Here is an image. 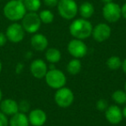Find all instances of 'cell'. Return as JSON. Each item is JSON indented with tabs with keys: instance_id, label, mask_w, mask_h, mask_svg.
Returning <instances> with one entry per match:
<instances>
[{
	"instance_id": "cell-1",
	"label": "cell",
	"mask_w": 126,
	"mask_h": 126,
	"mask_svg": "<svg viewBox=\"0 0 126 126\" xmlns=\"http://www.w3.org/2000/svg\"><path fill=\"white\" fill-rule=\"evenodd\" d=\"M93 29V24L88 19L76 18L69 25V33L74 38L84 41L92 36Z\"/></svg>"
},
{
	"instance_id": "cell-2",
	"label": "cell",
	"mask_w": 126,
	"mask_h": 126,
	"mask_svg": "<svg viewBox=\"0 0 126 126\" xmlns=\"http://www.w3.org/2000/svg\"><path fill=\"white\" fill-rule=\"evenodd\" d=\"M26 13V8L20 0H10L3 8L4 17L12 23L21 21Z\"/></svg>"
},
{
	"instance_id": "cell-3",
	"label": "cell",
	"mask_w": 126,
	"mask_h": 126,
	"mask_svg": "<svg viewBox=\"0 0 126 126\" xmlns=\"http://www.w3.org/2000/svg\"><path fill=\"white\" fill-rule=\"evenodd\" d=\"M57 11L63 19L74 20L79 13V5L75 0H59Z\"/></svg>"
},
{
	"instance_id": "cell-4",
	"label": "cell",
	"mask_w": 126,
	"mask_h": 126,
	"mask_svg": "<svg viewBox=\"0 0 126 126\" xmlns=\"http://www.w3.org/2000/svg\"><path fill=\"white\" fill-rule=\"evenodd\" d=\"M44 79H45L46 84L50 88L54 90L60 89L65 86L67 84V77L65 74L56 67L53 69H48Z\"/></svg>"
},
{
	"instance_id": "cell-5",
	"label": "cell",
	"mask_w": 126,
	"mask_h": 126,
	"mask_svg": "<svg viewBox=\"0 0 126 126\" xmlns=\"http://www.w3.org/2000/svg\"><path fill=\"white\" fill-rule=\"evenodd\" d=\"M54 99L55 104L61 108H68L74 101V94L68 87H63L57 89L54 93Z\"/></svg>"
},
{
	"instance_id": "cell-6",
	"label": "cell",
	"mask_w": 126,
	"mask_h": 126,
	"mask_svg": "<svg viewBox=\"0 0 126 126\" xmlns=\"http://www.w3.org/2000/svg\"><path fill=\"white\" fill-rule=\"evenodd\" d=\"M21 24L26 33L35 34L40 30L42 22L37 12H27L21 20Z\"/></svg>"
},
{
	"instance_id": "cell-7",
	"label": "cell",
	"mask_w": 126,
	"mask_h": 126,
	"mask_svg": "<svg viewBox=\"0 0 126 126\" xmlns=\"http://www.w3.org/2000/svg\"><path fill=\"white\" fill-rule=\"evenodd\" d=\"M103 17L107 23H117L122 17L121 13V6L118 4L113 2L105 4L102 9Z\"/></svg>"
},
{
	"instance_id": "cell-8",
	"label": "cell",
	"mask_w": 126,
	"mask_h": 126,
	"mask_svg": "<svg viewBox=\"0 0 126 126\" xmlns=\"http://www.w3.org/2000/svg\"><path fill=\"white\" fill-rule=\"evenodd\" d=\"M25 33L23 26L18 22H14L7 27L5 35L7 40L12 43H19L24 39Z\"/></svg>"
},
{
	"instance_id": "cell-9",
	"label": "cell",
	"mask_w": 126,
	"mask_h": 126,
	"mask_svg": "<svg viewBox=\"0 0 126 126\" xmlns=\"http://www.w3.org/2000/svg\"><path fill=\"white\" fill-rule=\"evenodd\" d=\"M67 51L69 54L74 58L80 59L86 55L88 47L83 40L74 38L67 44Z\"/></svg>"
},
{
	"instance_id": "cell-10",
	"label": "cell",
	"mask_w": 126,
	"mask_h": 126,
	"mask_svg": "<svg viewBox=\"0 0 126 126\" xmlns=\"http://www.w3.org/2000/svg\"><path fill=\"white\" fill-rule=\"evenodd\" d=\"M111 35V28L106 23H99L93 29L92 36L97 42H104Z\"/></svg>"
},
{
	"instance_id": "cell-11",
	"label": "cell",
	"mask_w": 126,
	"mask_h": 126,
	"mask_svg": "<svg viewBox=\"0 0 126 126\" xmlns=\"http://www.w3.org/2000/svg\"><path fill=\"white\" fill-rule=\"evenodd\" d=\"M47 70H48V67H47V63L42 59H35L30 63V74L35 79H43L47 74Z\"/></svg>"
},
{
	"instance_id": "cell-12",
	"label": "cell",
	"mask_w": 126,
	"mask_h": 126,
	"mask_svg": "<svg viewBox=\"0 0 126 126\" xmlns=\"http://www.w3.org/2000/svg\"><path fill=\"white\" fill-rule=\"evenodd\" d=\"M105 117L106 120L111 124H120L124 118L122 109L117 105H109L105 110Z\"/></svg>"
},
{
	"instance_id": "cell-13",
	"label": "cell",
	"mask_w": 126,
	"mask_h": 126,
	"mask_svg": "<svg viewBox=\"0 0 126 126\" xmlns=\"http://www.w3.org/2000/svg\"><path fill=\"white\" fill-rule=\"evenodd\" d=\"M30 124L32 126H43L47 122V114L42 109H33L28 113Z\"/></svg>"
},
{
	"instance_id": "cell-14",
	"label": "cell",
	"mask_w": 126,
	"mask_h": 126,
	"mask_svg": "<svg viewBox=\"0 0 126 126\" xmlns=\"http://www.w3.org/2000/svg\"><path fill=\"white\" fill-rule=\"evenodd\" d=\"M30 45L34 50L42 52L47 48L48 40H47V36L44 35L43 34L37 32L35 34H33V35L30 38Z\"/></svg>"
},
{
	"instance_id": "cell-15",
	"label": "cell",
	"mask_w": 126,
	"mask_h": 126,
	"mask_svg": "<svg viewBox=\"0 0 126 126\" xmlns=\"http://www.w3.org/2000/svg\"><path fill=\"white\" fill-rule=\"evenodd\" d=\"M0 110L8 117H11L19 111L18 102L13 98H3L0 102Z\"/></svg>"
},
{
	"instance_id": "cell-16",
	"label": "cell",
	"mask_w": 126,
	"mask_h": 126,
	"mask_svg": "<svg viewBox=\"0 0 126 126\" xmlns=\"http://www.w3.org/2000/svg\"><path fill=\"white\" fill-rule=\"evenodd\" d=\"M28 115L18 111L9 119V126H30Z\"/></svg>"
},
{
	"instance_id": "cell-17",
	"label": "cell",
	"mask_w": 126,
	"mask_h": 126,
	"mask_svg": "<svg viewBox=\"0 0 126 126\" xmlns=\"http://www.w3.org/2000/svg\"><path fill=\"white\" fill-rule=\"evenodd\" d=\"M95 8L94 5L91 2H83L79 6V13L80 16L85 19H89L94 15Z\"/></svg>"
},
{
	"instance_id": "cell-18",
	"label": "cell",
	"mask_w": 126,
	"mask_h": 126,
	"mask_svg": "<svg viewBox=\"0 0 126 126\" xmlns=\"http://www.w3.org/2000/svg\"><path fill=\"white\" fill-rule=\"evenodd\" d=\"M45 51L46 61H48L50 64H55L61 60V53L56 47H49Z\"/></svg>"
},
{
	"instance_id": "cell-19",
	"label": "cell",
	"mask_w": 126,
	"mask_h": 126,
	"mask_svg": "<svg viewBox=\"0 0 126 126\" xmlns=\"http://www.w3.org/2000/svg\"><path fill=\"white\" fill-rule=\"evenodd\" d=\"M81 68H82V63H81L80 60L76 59V58L70 60L67 65V71L71 75H76V74H79Z\"/></svg>"
},
{
	"instance_id": "cell-20",
	"label": "cell",
	"mask_w": 126,
	"mask_h": 126,
	"mask_svg": "<svg viewBox=\"0 0 126 126\" xmlns=\"http://www.w3.org/2000/svg\"><path fill=\"white\" fill-rule=\"evenodd\" d=\"M27 12H37L42 7V0H23Z\"/></svg>"
},
{
	"instance_id": "cell-21",
	"label": "cell",
	"mask_w": 126,
	"mask_h": 126,
	"mask_svg": "<svg viewBox=\"0 0 126 126\" xmlns=\"http://www.w3.org/2000/svg\"><path fill=\"white\" fill-rule=\"evenodd\" d=\"M111 98L115 102V105H126V92L124 90H116L112 93Z\"/></svg>"
},
{
	"instance_id": "cell-22",
	"label": "cell",
	"mask_w": 126,
	"mask_h": 126,
	"mask_svg": "<svg viewBox=\"0 0 126 126\" xmlns=\"http://www.w3.org/2000/svg\"><path fill=\"white\" fill-rule=\"evenodd\" d=\"M38 15H39V17H40L42 23L49 24V23H52L53 22H54V15L50 10H48V9L42 10V11H41L40 12L38 13Z\"/></svg>"
},
{
	"instance_id": "cell-23",
	"label": "cell",
	"mask_w": 126,
	"mask_h": 126,
	"mask_svg": "<svg viewBox=\"0 0 126 126\" xmlns=\"http://www.w3.org/2000/svg\"><path fill=\"white\" fill-rule=\"evenodd\" d=\"M106 66L108 67L109 69L110 70H117V69L121 68L122 66V60L120 57L117 55H112L108 58L106 61Z\"/></svg>"
},
{
	"instance_id": "cell-24",
	"label": "cell",
	"mask_w": 126,
	"mask_h": 126,
	"mask_svg": "<svg viewBox=\"0 0 126 126\" xmlns=\"http://www.w3.org/2000/svg\"><path fill=\"white\" fill-rule=\"evenodd\" d=\"M18 109L20 112L23 113H29L30 110V103L26 99H23L20 102H18Z\"/></svg>"
},
{
	"instance_id": "cell-25",
	"label": "cell",
	"mask_w": 126,
	"mask_h": 126,
	"mask_svg": "<svg viewBox=\"0 0 126 126\" xmlns=\"http://www.w3.org/2000/svg\"><path fill=\"white\" fill-rule=\"evenodd\" d=\"M109 106L108 103L105 99L104 98H100L98 101L96 102V108L98 110H100V111H105L107 109V107Z\"/></svg>"
},
{
	"instance_id": "cell-26",
	"label": "cell",
	"mask_w": 126,
	"mask_h": 126,
	"mask_svg": "<svg viewBox=\"0 0 126 126\" xmlns=\"http://www.w3.org/2000/svg\"><path fill=\"white\" fill-rule=\"evenodd\" d=\"M0 126H9V118L8 116L0 110Z\"/></svg>"
},
{
	"instance_id": "cell-27",
	"label": "cell",
	"mask_w": 126,
	"mask_h": 126,
	"mask_svg": "<svg viewBox=\"0 0 126 126\" xmlns=\"http://www.w3.org/2000/svg\"><path fill=\"white\" fill-rule=\"evenodd\" d=\"M43 4L48 8H54L57 6L59 0H42Z\"/></svg>"
},
{
	"instance_id": "cell-28",
	"label": "cell",
	"mask_w": 126,
	"mask_h": 126,
	"mask_svg": "<svg viewBox=\"0 0 126 126\" xmlns=\"http://www.w3.org/2000/svg\"><path fill=\"white\" fill-rule=\"evenodd\" d=\"M7 42H8V40H7V37H6L5 33L0 31V47H4V46L7 43Z\"/></svg>"
},
{
	"instance_id": "cell-29",
	"label": "cell",
	"mask_w": 126,
	"mask_h": 126,
	"mask_svg": "<svg viewBox=\"0 0 126 126\" xmlns=\"http://www.w3.org/2000/svg\"><path fill=\"white\" fill-rule=\"evenodd\" d=\"M23 67H24V66H23V64L22 62H18L17 64H16V68H15V71H16V74H21L22 72H23Z\"/></svg>"
},
{
	"instance_id": "cell-30",
	"label": "cell",
	"mask_w": 126,
	"mask_h": 126,
	"mask_svg": "<svg viewBox=\"0 0 126 126\" xmlns=\"http://www.w3.org/2000/svg\"><path fill=\"white\" fill-rule=\"evenodd\" d=\"M121 13H122V17H124L126 20V3H124L121 6Z\"/></svg>"
},
{
	"instance_id": "cell-31",
	"label": "cell",
	"mask_w": 126,
	"mask_h": 126,
	"mask_svg": "<svg viewBox=\"0 0 126 126\" xmlns=\"http://www.w3.org/2000/svg\"><path fill=\"white\" fill-rule=\"evenodd\" d=\"M121 68H122L123 72L126 74V58L124 60V61H122V66H121Z\"/></svg>"
},
{
	"instance_id": "cell-32",
	"label": "cell",
	"mask_w": 126,
	"mask_h": 126,
	"mask_svg": "<svg viewBox=\"0 0 126 126\" xmlns=\"http://www.w3.org/2000/svg\"><path fill=\"white\" fill-rule=\"evenodd\" d=\"M122 112H123V117H124V118H126V105H124V107L122 109Z\"/></svg>"
},
{
	"instance_id": "cell-33",
	"label": "cell",
	"mask_w": 126,
	"mask_h": 126,
	"mask_svg": "<svg viewBox=\"0 0 126 126\" xmlns=\"http://www.w3.org/2000/svg\"><path fill=\"white\" fill-rule=\"evenodd\" d=\"M31 57H32V53L31 52H27V54H26L27 59H30Z\"/></svg>"
},
{
	"instance_id": "cell-34",
	"label": "cell",
	"mask_w": 126,
	"mask_h": 126,
	"mask_svg": "<svg viewBox=\"0 0 126 126\" xmlns=\"http://www.w3.org/2000/svg\"><path fill=\"white\" fill-rule=\"evenodd\" d=\"M102 3L104 4H108V3H110V2H113V0H100Z\"/></svg>"
},
{
	"instance_id": "cell-35",
	"label": "cell",
	"mask_w": 126,
	"mask_h": 126,
	"mask_svg": "<svg viewBox=\"0 0 126 126\" xmlns=\"http://www.w3.org/2000/svg\"><path fill=\"white\" fill-rule=\"evenodd\" d=\"M2 99H3V92L1 90V88H0V102L2 101Z\"/></svg>"
},
{
	"instance_id": "cell-36",
	"label": "cell",
	"mask_w": 126,
	"mask_h": 126,
	"mask_svg": "<svg viewBox=\"0 0 126 126\" xmlns=\"http://www.w3.org/2000/svg\"><path fill=\"white\" fill-rule=\"evenodd\" d=\"M2 70H3V64H2V62H1V61H0V74H1Z\"/></svg>"
},
{
	"instance_id": "cell-37",
	"label": "cell",
	"mask_w": 126,
	"mask_h": 126,
	"mask_svg": "<svg viewBox=\"0 0 126 126\" xmlns=\"http://www.w3.org/2000/svg\"><path fill=\"white\" fill-rule=\"evenodd\" d=\"M124 91L126 92V80H125V82H124Z\"/></svg>"
}]
</instances>
